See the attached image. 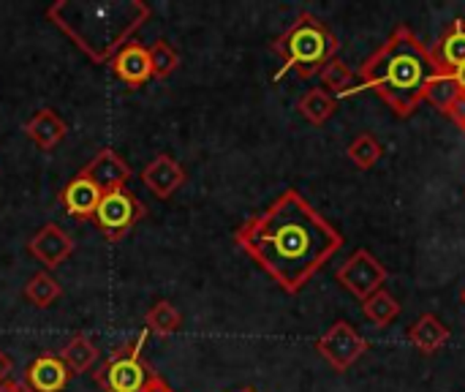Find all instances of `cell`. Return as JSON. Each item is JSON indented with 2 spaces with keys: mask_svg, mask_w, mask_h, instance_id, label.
<instances>
[{
  "mask_svg": "<svg viewBox=\"0 0 465 392\" xmlns=\"http://www.w3.org/2000/svg\"><path fill=\"white\" fill-rule=\"evenodd\" d=\"M381 153H384L381 145H379L376 136H371V134H360V136L349 145V158H351V164L360 166V169H373V166L379 164Z\"/></svg>",
  "mask_w": 465,
  "mask_h": 392,
  "instance_id": "cell-26",
  "label": "cell"
},
{
  "mask_svg": "<svg viewBox=\"0 0 465 392\" xmlns=\"http://www.w3.org/2000/svg\"><path fill=\"white\" fill-rule=\"evenodd\" d=\"M183 327V314L174 303L169 300H158L150 306V311L144 314V330L150 336H158V338H169L174 336L177 330Z\"/></svg>",
  "mask_w": 465,
  "mask_h": 392,
  "instance_id": "cell-19",
  "label": "cell"
},
{
  "mask_svg": "<svg viewBox=\"0 0 465 392\" xmlns=\"http://www.w3.org/2000/svg\"><path fill=\"white\" fill-rule=\"evenodd\" d=\"M147 330L139 333V338L123 349H117L112 357H106L95 371L93 379L104 392H142L155 377L150 366L142 360V349L147 344Z\"/></svg>",
  "mask_w": 465,
  "mask_h": 392,
  "instance_id": "cell-5",
  "label": "cell"
},
{
  "mask_svg": "<svg viewBox=\"0 0 465 392\" xmlns=\"http://www.w3.org/2000/svg\"><path fill=\"white\" fill-rule=\"evenodd\" d=\"M335 109H338V101L324 87H313L297 101V112L313 126H324L335 115Z\"/></svg>",
  "mask_w": 465,
  "mask_h": 392,
  "instance_id": "cell-21",
  "label": "cell"
},
{
  "mask_svg": "<svg viewBox=\"0 0 465 392\" xmlns=\"http://www.w3.org/2000/svg\"><path fill=\"white\" fill-rule=\"evenodd\" d=\"M460 95H463V93L458 90V85L452 82V76L441 71V74H439V76L430 82L425 101H428V104H433L439 112H444V115H447V109H450V106H452V104H455Z\"/></svg>",
  "mask_w": 465,
  "mask_h": 392,
  "instance_id": "cell-25",
  "label": "cell"
},
{
  "mask_svg": "<svg viewBox=\"0 0 465 392\" xmlns=\"http://www.w3.org/2000/svg\"><path fill=\"white\" fill-rule=\"evenodd\" d=\"M22 297L33 306V308H49L52 303H57L63 297V286L57 284V278L46 270H38L35 276H30V281L22 289Z\"/></svg>",
  "mask_w": 465,
  "mask_h": 392,
  "instance_id": "cell-20",
  "label": "cell"
},
{
  "mask_svg": "<svg viewBox=\"0 0 465 392\" xmlns=\"http://www.w3.org/2000/svg\"><path fill=\"white\" fill-rule=\"evenodd\" d=\"M272 52L283 60V65L275 74V82L286 74V71H297L302 79H311L316 74H322V68L338 57L341 52V41L335 38V33L313 14H300L275 41H272Z\"/></svg>",
  "mask_w": 465,
  "mask_h": 392,
  "instance_id": "cell-4",
  "label": "cell"
},
{
  "mask_svg": "<svg viewBox=\"0 0 465 392\" xmlns=\"http://www.w3.org/2000/svg\"><path fill=\"white\" fill-rule=\"evenodd\" d=\"M74 251H76L74 237H71L63 226H57V224H44V226L27 240V254H30L46 273H52V270H57L63 262H68Z\"/></svg>",
  "mask_w": 465,
  "mask_h": 392,
  "instance_id": "cell-9",
  "label": "cell"
},
{
  "mask_svg": "<svg viewBox=\"0 0 465 392\" xmlns=\"http://www.w3.org/2000/svg\"><path fill=\"white\" fill-rule=\"evenodd\" d=\"M112 74L125 82L128 87H142L153 79V65H150V49L139 41L125 44L112 60H109Z\"/></svg>",
  "mask_w": 465,
  "mask_h": 392,
  "instance_id": "cell-13",
  "label": "cell"
},
{
  "mask_svg": "<svg viewBox=\"0 0 465 392\" xmlns=\"http://www.w3.org/2000/svg\"><path fill=\"white\" fill-rule=\"evenodd\" d=\"M439 74L441 68L436 65L430 49L409 25H398L365 60L360 71V90L376 93L398 117H411Z\"/></svg>",
  "mask_w": 465,
  "mask_h": 392,
  "instance_id": "cell-2",
  "label": "cell"
},
{
  "mask_svg": "<svg viewBox=\"0 0 465 392\" xmlns=\"http://www.w3.org/2000/svg\"><path fill=\"white\" fill-rule=\"evenodd\" d=\"M436 65L444 74H452L465 65V19H455L447 33L441 35V41L430 49Z\"/></svg>",
  "mask_w": 465,
  "mask_h": 392,
  "instance_id": "cell-16",
  "label": "cell"
},
{
  "mask_svg": "<svg viewBox=\"0 0 465 392\" xmlns=\"http://www.w3.org/2000/svg\"><path fill=\"white\" fill-rule=\"evenodd\" d=\"M57 357L65 363V368H68L71 377H84L87 371L95 368V363H98V357H101V349L95 347V341H93L87 333H76V336L57 352Z\"/></svg>",
  "mask_w": 465,
  "mask_h": 392,
  "instance_id": "cell-18",
  "label": "cell"
},
{
  "mask_svg": "<svg viewBox=\"0 0 465 392\" xmlns=\"http://www.w3.org/2000/svg\"><path fill=\"white\" fill-rule=\"evenodd\" d=\"M142 183L144 188L155 196V199H172L188 180V172L185 166L172 158L169 153H158L144 169H142Z\"/></svg>",
  "mask_w": 465,
  "mask_h": 392,
  "instance_id": "cell-11",
  "label": "cell"
},
{
  "mask_svg": "<svg viewBox=\"0 0 465 392\" xmlns=\"http://www.w3.org/2000/svg\"><path fill=\"white\" fill-rule=\"evenodd\" d=\"M144 218V205L128 188H112L101 194V202L93 213V224L112 243L123 240Z\"/></svg>",
  "mask_w": 465,
  "mask_h": 392,
  "instance_id": "cell-6",
  "label": "cell"
},
{
  "mask_svg": "<svg viewBox=\"0 0 465 392\" xmlns=\"http://www.w3.org/2000/svg\"><path fill=\"white\" fill-rule=\"evenodd\" d=\"M450 76H452V82L458 85V90H460V93L465 95V65L463 68H458V71H452Z\"/></svg>",
  "mask_w": 465,
  "mask_h": 392,
  "instance_id": "cell-30",
  "label": "cell"
},
{
  "mask_svg": "<svg viewBox=\"0 0 465 392\" xmlns=\"http://www.w3.org/2000/svg\"><path fill=\"white\" fill-rule=\"evenodd\" d=\"M76 175L93 180L101 191H112V188H128L134 172H131V164L112 147H104L98 150Z\"/></svg>",
  "mask_w": 465,
  "mask_h": 392,
  "instance_id": "cell-10",
  "label": "cell"
},
{
  "mask_svg": "<svg viewBox=\"0 0 465 392\" xmlns=\"http://www.w3.org/2000/svg\"><path fill=\"white\" fill-rule=\"evenodd\" d=\"M22 131H25V136H27L38 150L49 153V150H54V147L65 139L68 123L57 115V109L44 106V109H38L30 120H25Z\"/></svg>",
  "mask_w": 465,
  "mask_h": 392,
  "instance_id": "cell-15",
  "label": "cell"
},
{
  "mask_svg": "<svg viewBox=\"0 0 465 392\" xmlns=\"http://www.w3.org/2000/svg\"><path fill=\"white\" fill-rule=\"evenodd\" d=\"M362 314L368 317L371 325L390 327L398 319V314H401V303L387 289H379L376 295H371L368 300H362Z\"/></svg>",
  "mask_w": 465,
  "mask_h": 392,
  "instance_id": "cell-22",
  "label": "cell"
},
{
  "mask_svg": "<svg viewBox=\"0 0 465 392\" xmlns=\"http://www.w3.org/2000/svg\"><path fill=\"white\" fill-rule=\"evenodd\" d=\"M0 392H27V390H25V385H22V382L8 379V382H3V385H0Z\"/></svg>",
  "mask_w": 465,
  "mask_h": 392,
  "instance_id": "cell-31",
  "label": "cell"
},
{
  "mask_svg": "<svg viewBox=\"0 0 465 392\" xmlns=\"http://www.w3.org/2000/svg\"><path fill=\"white\" fill-rule=\"evenodd\" d=\"M153 16L144 0H54L46 19L95 65H106Z\"/></svg>",
  "mask_w": 465,
  "mask_h": 392,
  "instance_id": "cell-3",
  "label": "cell"
},
{
  "mask_svg": "<svg viewBox=\"0 0 465 392\" xmlns=\"http://www.w3.org/2000/svg\"><path fill=\"white\" fill-rule=\"evenodd\" d=\"M460 303H463V308H465V286H463V292H460Z\"/></svg>",
  "mask_w": 465,
  "mask_h": 392,
  "instance_id": "cell-32",
  "label": "cell"
},
{
  "mask_svg": "<svg viewBox=\"0 0 465 392\" xmlns=\"http://www.w3.org/2000/svg\"><path fill=\"white\" fill-rule=\"evenodd\" d=\"M387 278H390L387 267H384L368 248L354 251V254L338 267V273H335V281H338L346 292H351L357 300H368L371 295H376L379 289H384Z\"/></svg>",
  "mask_w": 465,
  "mask_h": 392,
  "instance_id": "cell-7",
  "label": "cell"
},
{
  "mask_svg": "<svg viewBox=\"0 0 465 392\" xmlns=\"http://www.w3.org/2000/svg\"><path fill=\"white\" fill-rule=\"evenodd\" d=\"M319 79H322V85H324V90H327L330 95H349L357 76H354V71L349 68L346 60L335 57V60H330V63L322 68Z\"/></svg>",
  "mask_w": 465,
  "mask_h": 392,
  "instance_id": "cell-23",
  "label": "cell"
},
{
  "mask_svg": "<svg viewBox=\"0 0 465 392\" xmlns=\"http://www.w3.org/2000/svg\"><path fill=\"white\" fill-rule=\"evenodd\" d=\"M101 194L104 191L93 180H87L82 175H74L60 191V207L76 221H87V218L93 221V213H95V207L101 202Z\"/></svg>",
  "mask_w": 465,
  "mask_h": 392,
  "instance_id": "cell-14",
  "label": "cell"
},
{
  "mask_svg": "<svg viewBox=\"0 0 465 392\" xmlns=\"http://www.w3.org/2000/svg\"><path fill=\"white\" fill-rule=\"evenodd\" d=\"M150 49V65H153V76L155 79H169L177 65H180V52L166 41V38H158Z\"/></svg>",
  "mask_w": 465,
  "mask_h": 392,
  "instance_id": "cell-24",
  "label": "cell"
},
{
  "mask_svg": "<svg viewBox=\"0 0 465 392\" xmlns=\"http://www.w3.org/2000/svg\"><path fill=\"white\" fill-rule=\"evenodd\" d=\"M11 371H14V360L0 349V385L11 379Z\"/></svg>",
  "mask_w": 465,
  "mask_h": 392,
  "instance_id": "cell-28",
  "label": "cell"
},
{
  "mask_svg": "<svg viewBox=\"0 0 465 392\" xmlns=\"http://www.w3.org/2000/svg\"><path fill=\"white\" fill-rule=\"evenodd\" d=\"M237 248L286 295L302 292L341 251L343 235L294 188L234 229Z\"/></svg>",
  "mask_w": 465,
  "mask_h": 392,
  "instance_id": "cell-1",
  "label": "cell"
},
{
  "mask_svg": "<svg viewBox=\"0 0 465 392\" xmlns=\"http://www.w3.org/2000/svg\"><path fill=\"white\" fill-rule=\"evenodd\" d=\"M234 392H256V390H251V387H242V390H234Z\"/></svg>",
  "mask_w": 465,
  "mask_h": 392,
  "instance_id": "cell-33",
  "label": "cell"
},
{
  "mask_svg": "<svg viewBox=\"0 0 465 392\" xmlns=\"http://www.w3.org/2000/svg\"><path fill=\"white\" fill-rule=\"evenodd\" d=\"M74 377L68 374L65 363L57 355H38L22 377V385L27 392H65Z\"/></svg>",
  "mask_w": 465,
  "mask_h": 392,
  "instance_id": "cell-12",
  "label": "cell"
},
{
  "mask_svg": "<svg viewBox=\"0 0 465 392\" xmlns=\"http://www.w3.org/2000/svg\"><path fill=\"white\" fill-rule=\"evenodd\" d=\"M142 392H174V390H172V387H169L158 374H155V377H153V382H150V385H147Z\"/></svg>",
  "mask_w": 465,
  "mask_h": 392,
  "instance_id": "cell-29",
  "label": "cell"
},
{
  "mask_svg": "<svg viewBox=\"0 0 465 392\" xmlns=\"http://www.w3.org/2000/svg\"><path fill=\"white\" fill-rule=\"evenodd\" d=\"M316 349L338 374H343L368 352V341L346 319H341L316 341Z\"/></svg>",
  "mask_w": 465,
  "mask_h": 392,
  "instance_id": "cell-8",
  "label": "cell"
},
{
  "mask_svg": "<svg viewBox=\"0 0 465 392\" xmlns=\"http://www.w3.org/2000/svg\"><path fill=\"white\" fill-rule=\"evenodd\" d=\"M406 338L422 352V355H436L439 349L447 347L450 341V327L436 317V314H422L406 333Z\"/></svg>",
  "mask_w": 465,
  "mask_h": 392,
  "instance_id": "cell-17",
  "label": "cell"
},
{
  "mask_svg": "<svg viewBox=\"0 0 465 392\" xmlns=\"http://www.w3.org/2000/svg\"><path fill=\"white\" fill-rule=\"evenodd\" d=\"M447 117H452V120L465 131V95H460V98L447 109Z\"/></svg>",
  "mask_w": 465,
  "mask_h": 392,
  "instance_id": "cell-27",
  "label": "cell"
}]
</instances>
